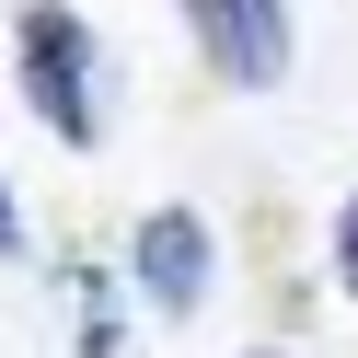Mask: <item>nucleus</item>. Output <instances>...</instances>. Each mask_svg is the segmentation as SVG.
<instances>
[{"instance_id": "1", "label": "nucleus", "mask_w": 358, "mask_h": 358, "mask_svg": "<svg viewBox=\"0 0 358 358\" xmlns=\"http://www.w3.org/2000/svg\"><path fill=\"white\" fill-rule=\"evenodd\" d=\"M12 70H24V104L47 116V139H70V150L104 139V35L70 0H24L12 12Z\"/></svg>"}, {"instance_id": "2", "label": "nucleus", "mask_w": 358, "mask_h": 358, "mask_svg": "<svg viewBox=\"0 0 358 358\" xmlns=\"http://www.w3.org/2000/svg\"><path fill=\"white\" fill-rule=\"evenodd\" d=\"M185 35L231 93H278L289 81V0H185Z\"/></svg>"}, {"instance_id": "3", "label": "nucleus", "mask_w": 358, "mask_h": 358, "mask_svg": "<svg viewBox=\"0 0 358 358\" xmlns=\"http://www.w3.org/2000/svg\"><path fill=\"white\" fill-rule=\"evenodd\" d=\"M127 278H139L150 312H196V301H208V278H220L208 220H196V208H150L139 231H127Z\"/></svg>"}, {"instance_id": "4", "label": "nucleus", "mask_w": 358, "mask_h": 358, "mask_svg": "<svg viewBox=\"0 0 358 358\" xmlns=\"http://www.w3.org/2000/svg\"><path fill=\"white\" fill-rule=\"evenodd\" d=\"M335 278H347V301H358V196L335 208Z\"/></svg>"}, {"instance_id": "5", "label": "nucleus", "mask_w": 358, "mask_h": 358, "mask_svg": "<svg viewBox=\"0 0 358 358\" xmlns=\"http://www.w3.org/2000/svg\"><path fill=\"white\" fill-rule=\"evenodd\" d=\"M0 255H24V208H12V173H0Z\"/></svg>"}, {"instance_id": "6", "label": "nucleus", "mask_w": 358, "mask_h": 358, "mask_svg": "<svg viewBox=\"0 0 358 358\" xmlns=\"http://www.w3.org/2000/svg\"><path fill=\"white\" fill-rule=\"evenodd\" d=\"M255 358H278V347H255Z\"/></svg>"}]
</instances>
